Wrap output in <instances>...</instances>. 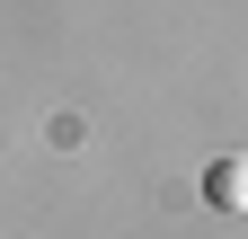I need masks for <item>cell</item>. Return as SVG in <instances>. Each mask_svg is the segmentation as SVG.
<instances>
[{
  "mask_svg": "<svg viewBox=\"0 0 248 239\" xmlns=\"http://www.w3.org/2000/svg\"><path fill=\"white\" fill-rule=\"evenodd\" d=\"M213 204H222V213L248 204V160H213Z\"/></svg>",
  "mask_w": 248,
  "mask_h": 239,
  "instance_id": "6da1fadb",
  "label": "cell"
}]
</instances>
